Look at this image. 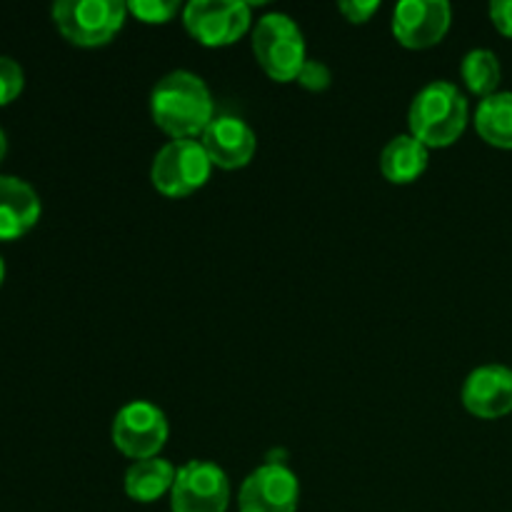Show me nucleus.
Here are the masks:
<instances>
[{
    "label": "nucleus",
    "instance_id": "nucleus-1",
    "mask_svg": "<svg viewBox=\"0 0 512 512\" xmlns=\"http://www.w3.org/2000/svg\"><path fill=\"white\" fill-rule=\"evenodd\" d=\"M150 115L170 140H195L213 123L215 103L200 75L173 70L153 85Z\"/></svg>",
    "mask_w": 512,
    "mask_h": 512
},
{
    "label": "nucleus",
    "instance_id": "nucleus-2",
    "mask_svg": "<svg viewBox=\"0 0 512 512\" xmlns=\"http://www.w3.org/2000/svg\"><path fill=\"white\" fill-rule=\"evenodd\" d=\"M468 98L458 85L433 80L413 98L408 110L410 135L428 148H448L468 125Z\"/></svg>",
    "mask_w": 512,
    "mask_h": 512
},
{
    "label": "nucleus",
    "instance_id": "nucleus-3",
    "mask_svg": "<svg viewBox=\"0 0 512 512\" xmlns=\"http://www.w3.org/2000/svg\"><path fill=\"white\" fill-rule=\"evenodd\" d=\"M253 53L260 68L278 83L298 80L305 60V38L290 15L268 13L253 30Z\"/></svg>",
    "mask_w": 512,
    "mask_h": 512
},
{
    "label": "nucleus",
    "instance_id": "nucleus-4",
    "mask_svg": "<svg viewBox=\"0 0 512 512\" xmlns=\"http://www.w3.org/2000/svg\"><path fill=\"white\" fill-rule=\"evenodd\" d=\"M128 5L123 0H58L53 5L55 28L68 43L98 48L110 43L125 23Z\"/></svg>",
    "mask_w": 512,
    "mask_h": 512
},
{
    "label": "nucleus",
    "instance_id": "nucleus-5",
    "mask_svg": "<svg viewBox=\"0 0 512 512\" xmlns=\"http://www.w3.org/2000/svg\"><path fill=\"white\" fill-rule=\"evenodd\" d=\"M213 173L208 153L200 140H168L155 153L150 183L168 198H185L203 188Z\"/></svg>",
    "mask_w": 512,
    "mask_h": 512
},
{
    "label": "nucleus",
    "instance_id": "nucleus-6",
    "mask_svg": "<svg viewBox=\"0 0 512 512\" xmlns=\"http://www.w3.org/2000/svg\"><path fill=\"white\" fill-rule=\"evenodd\" d=\"M168 418L158 405L148 400H130L115 413L110 438L113 445L130 460L158 458L168 440Z\"/></svg>",
    "mask_w": 512,
    "mask_h": 512
},
{
    "label": "nucleus",
    "instance_id": "nucleus-7",
    "mask_svg": "<svg viewBox=\"0 0 512 512\" xmlns=\"http://www.w3.org/2000/svg\"><path fill=\"white\" fill-rule=\"evenodd\" d=\"M183 23L198 43L223 48L248 33L253 5L245 0H190L183 8Z\"/></svg>",
    "mask_w": 512,
    "mask_h": 512
},
{
    "label": "nucleus",
    "instance_id": "nucleus-8",
    "mask_svg": "<svg viewBox=\"0 0 512 512\" xmlns=\"http://www.w3.org/2000/svg\"><path fill=\"white\" fill-rule=\"evenodd\" d=\"M230 505V480L210 460H188L178 468L170 510L173 512H225Z\"/></svg>",
    "mask_w": 512,
    "mask_h": 512
},
{
    "label": "nucleus",
    "instance_id": "nucleus-9",
    "mask_svg": "<svg viewBox=\"0 0 512 512\" xmlns=\"http://www.w3.org/2000/svg\"><path fill=\"white\" fill-rule=\"evenodd\" d=\"M300 503L298 475L283 463H265L243 480L240 512H295Z\"/></svg>",
    "mask_w": 512,
    "mask_h": 512
},
{
    "label": "nucleus",
    "instance_id": "nucleus-10",
    "mask_svg": "<svg viewBox=\"0 0 512 512\" xmlns=\"http://www.w3.org/2000/svg\"><path fill=\"white\" fill-rule=\"evenodd\" d=\"M450 20L448 0H400L393 8V35L405 48L423 50L445 38Z\"/></svg>",
    "mask_w": 512,
    "mask_h": 512
},
{
    "label": "nucleus",
    "instance_id": "nucleus-11",
    "mask_svg": "<svg viewBox=\"0 0 512 512\" xmlns=\"http://www.w3.org/2000/svg\"><path fill=\"white\" fill-rule=\"evenodd\" d=\"M465 410L475 418L498 420L512 413V370L508 365H480L463 383Z\"/></svg>",
    "mask_w": 512,
    "mask_h": 512
},
{
    "label": "nucleus",
    "instance_id": "nucleus-12",
    "mask_svg": "<svg viewBox=\"0 0 512 512\" xmlns=\"http://www.w3.org/2000/svg\"><path fill=\"white\" fill-rule=\"evenodd\" d=\"M210 163L223 170H238L253 160L258 138L245 120L235 115H215L213 123L200 135Z\"/></svg>",
    "mask_w": 512,
    "mask_h": 512
},
{
    "label": "nucleus",
    "instance_id": "nucleus-13",
    "mask_svg": "<svg viewBox=\"0 0 512 512\" xmlns=\"http://www.w3.org/2000/svg\"><path fill=\"white\" fill-rule=\"evenodd\" d=\"M40 218V198L25 180L0 175V240H15L28 233Z\"/></svg>",
    "mask_w": 512,
    "mask_h": 512
},
{
    "label": "nucleus",
    "instance_id": "nucleus-14",
    "mask_svg": "<svg viewBox=\"0 0 512 512\" xmlns=\"http://www.w3.org/2000/svg\"><path fill=\"white\" fill-rule=\"evenodd\" d=\"M430 148L413 135H395L380 153V173L395 185L415 183L428 170Z\"/></svg>",
    "mask_w": 512,
    "mask_h": 512
},
{
    "label": "nucleus",
    "instance_id": "nucleus-15",
    "mask_svg": "<svg viewBox=\"0 0 512 512\" xmlns=\"http://www.w3.org/2000/svg\"><path fill=\"white\" fill-rule=\"evenodd\" d=\"M175 465L165 458H148V460H135L128 470H125V495L135 503H155L163 498L165 493L173 490L175 483Z\"/></svg>",
    "mask_w": 512,
    "mask_h": 512
},
{
    "label": "nucleus",
    "instance_id": "nucleus-16",
    "mask_svg": "<svg viewBox=\"0 0 512 512\" xmlns=\"http://www.w3.org/2000/svg\"><path fill=\"white\" fill-rule=\"evenodd\" d=\"M475 130L480 138L495 148L512 150V93H493L480 100L475 110Z\"/></svg>",
    "mask_w": 512,
    "mask_h": 512
},
{
    "label": "nucleus",
    "instance_id": "nucleus-17",
    "mask_svg": "<svg viewBox=\"0 0 512 512\" xmlns=\"http://www.w3.org/2000/svg\"><path fill=\"white\" fill-rule=\"evenodd\" d=\"M460 75H463L470 93L488 98V95L498 93L503 68H500V58L493 50L475 48L470 53H465L463 65H460Z\"/></svg>",
    "mask_w": 512,
    "mask_h": 512
},
{
    "label": "nucleus",
    "instance_id": "nucleus-18",
    "mask_svg": "<svg viewBox=\"0 0 512 512\" xmlns=\"http://www.w3.org/2000/svg\"><path fill=\"white\" fill-rule=\"evenodd\" d=\"M125 5H128L130 15H135V18L150 25L168 23L180 10L178 0H130Z\"/></svg>",
    "mask_w": 512,
    "mask_h": 512
},
{
    "label": "nucleus",
    "instance_id": "nucleus-19",
    "mask_svg": "<svg viewBox=\"0 0 512 512\" xmlns=\"http://www.w3.org/2000/svg\"><path fill=\"white\" fill-rule=\"evenodd\" d=\"M23 68L8 55H0V105H8L23 93Z\"/></svg>",
    "mask_w": 512,
    "mask_h": 512
},
{
    "label": "nucleus",
    "instance_id": "nucleus-20",
    "mask_svg": "<svg viewBox=\"0 0 512 512\" xmlns=\"http://www.w3.org/2000/svg\"><path fill=\"white\" fill-rule=\"evenodd\" d=\"M330 68L323 63V60H305L303 70L298 75V83L303 85L305 90H313V93H323V90L330 88Z\"/></svg>",
    "mask_w": 512,
    "mask_h": 512
},
{
    "label": "nucleus",
    "instance_id": "nucleus-21",
    "mask_svg": "<svg viewBox=\"0 0 512 512\" xmlns=\"http://www.w3.org/2000/svg\"><path fill=\"white\" fill-rule=\"evenodd\" d=\"M378 8V0H343V3H338V10L348 23H368Z\"/></svg>",
    "mask_w": 512,
    "mask_h": 512
},
{
    "label": "nucleus",
    "instance_id": "nucleus-22",
    "mask_svg": "<svg viewBox=\"0 0 512 512\" xmlns=\"http://www.w3.org/2000/svg\"><path fill=\"white\" fill-rule=\"evenodd\" d=\"M490 20L500 33L512 38V0H493L490 3Z\"/></svg>",
    "mask_w": 512,
    "mask_h": 512
},
{
    "label": "nucleus",
    "instance_id": "nucleus-23",
    "mask_svg": "<svg viewBox=\"0 0 512 512\" xmlns=\"http://www.w3.org/2000/svg\"><path fill=\"white\" fill-rule=\"evenodd\" d=\"M5 153H8V138H5L3 128H0V160L5 158Z\"/></svg>",
    "mask_w": 512,
    "mask_h": 512
},
{
    "label": "nucleus",
    "instance_id": "nucleus-24",
    "mask_svg": "<svg viewBox=\"0 0 512 512\" xmlns=\"http://www.w3.org/2000/svg\"><path fill=\"white\" fill-rule=\"evenodd\" d=\"M5 280V263H3V255H0V285H3Z\"/></svg>",
    "mask_w": 512,
    "mask_h": 512
}]
</instances>
